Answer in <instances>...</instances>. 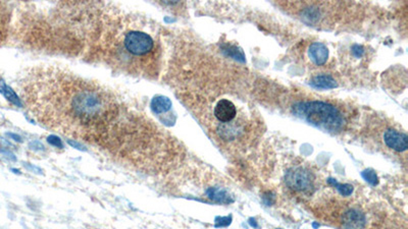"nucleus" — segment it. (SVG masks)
Masks as SVG:
<instances>
[{
	"mask_svg": "<svg viewBox=\"0 0 408 229\" xmlns=\"http://www.w3.org/2000/svg\"><path fill=\"white\" fill-rule=\"evenodd\" d=\"M19 89L29 110L45 125L87 140H103L126 116V107L110 90L71 72L36 66Z\"/></svg>",
	"mask_w": 408,
	"mask_h": 229,
	"instance_id": "obj_1",
	"label": "nucleus"
},
{
	"mask_svg": "<svg viewBox=\"0 0 408 229\" xmlns=\"http://www.w3.org/2000/svg\"><path fill=\"white\" fill-rule=\"evenodd\" d=\"M102 18L98 28L102 57L111 66L131 74L149 78L157 74L161 50L155 26L138 16L103 12Z\"/></svg>",
	"mask_w": 408,
	"mask_h": 229,
	"instance_id": "obj_2",
	"label": "nucleus"
},
{
	"mask_svg": "<svg viewBox=\"0 0 408 229\" xmlns=\"http://www.w3.org/2000/svg\"><path fill=\"white\" fill-rule=\"evenodd\" d=\"M293 111L308 123L328 132L343 130L346 120L343 113L334 105L323 101H306L296 104Z\"/></svg>",
	"mask_w": 408,
	"mask_h": 229,
	"instance_id": "obj_3",
	"label": "nucleus"
},
{
	"mask_svg": "<svg viewBox=\"0 0 408 229\" xmlns=\"http://www.w3.org/2000/svg\"><path fill=\"white\" fill-rule=\"evenodd\" d=\"M314 173L305 167L297 166L289 169L285 175L286 186L297 193H306L314 189L315 186Z\"/></svg>",
	"mask_w": 408,
	"mask_h": 229,
	"instance_id": "obj_4",
	"label": "nucleus"
},
{
	"mask_svg": "<svg viewBox=\"0 0 408 229\" xmlns=\"http://www.w3.org/2000/svg\"><path fill=\"white\" fill-rule=\"evenodd\" d=\"M384 142L390 149L397 152H404L408 148L407 135L393 129H389L384 134Z\"/></svg>",
	"mask_w": 408,
	"mask_h": 229,
	"instance_id": "obj_5",
	"label": "nucleus"
},
{
	"mask_svg": "<svg viewBox=\"0 0 408 229\" xmlns=\"http://www.w3.org/2000/svg\"><path fill=\"white\" fill-rule=\"evenodd\" d=\"M341 222L344 229H364L367 224V217L358 209L351 208L343 213Z\"/></svg>",
	"mask_w": 408,
	"mask_h": 229,
	"instance_id": "obj_6",
	"label": "nucleus"
},
{
	"mask_svg": "<svg viewBox=\"0 0 408 229\" xmlns=\"http://www.w3.org/2000/svg\"><path fill=\"white\" fill-rule=\"evenodd\" d=\"M237 115V109L233 102L223 99L218 102L214 108V116L221 122L232 121Z\"/></svg>",
	"mask_w": 408,
	"mask_h": 229,
	"instance_id": "obj_7",
	"label": "nucleus"
},
{
	"mask_svg": "<svg viewBox=\"0 0 408 229\" xmlns=\"http://www.w3.org/2000/svg\"><path fill=\"white\" fill-rule=\"evenodd\" d=\"M308 56L315 64L323 65L329 58V49L325 44L321 42H315L309 47Z\"/></svg>",
	"mask_w": 408,
	"mask_h": 229,
	"instance_id": "obj_8",
	"label": "nucleus"
},
{
	"mask_svg": "<svg viewBox=\"0 0 408 229\" xmlns=\"http://www.w3.org/2000/svg\"><path fill=\"white\" fill-rule=\"evenodd\" d=\"M207 198L210 199L212 202L218 204L228 205L234 202V197L225 189L221 188H209L206 191Z\"/></svg>",
	"mask_w": 408,
	"mask_h": 229,
	"instance_id": "obj_9",
	"label": "nucleus"
},
{
	"mask_svg": "<svg viewBox=\"0 0 408 229\" xmlns=\"http://www.w3.org/2000/svg\"><path fill=\"white\" fill-rule=\"evenodd\" d=\"M310 86H313L316 89H321V90H329V89H334L338 86L336 80L330 75V74H319L314 77L310 80Z\"/></svg>",
	"mask_w": 408,
	"mask_h": 229,
	"instance_id": "obj_10",
	"label": "nucleus"
},
{
	"mask_svg": "<svg viewBox=\"0 0 408 229\" xmlns=\"http://www.w3.org/2000/svg\"><path fill=\"white\" fill-rule=\"evenodd\" d=\"M172 108V102L163 96H156L151 101V110L154 114H162Z\"/></svg>",
	"mask_w": 408,
	"mask_h": 229,
	"instance_id": "obj_11",
	"label": "nucleus"
},
{
	"mask_svg": "<svg viewBox=\"0 0 408 229\" xmlns=\"http://www.w3.org/2000/svg\"><path fill=\"white\" fill-rule=\"evenodd\" d=\"M301 16H302V20L305 23H307V24H316V23H319V21L321 20L323 14H322V12H321L319 7L308 6L302 11Z\"/></svg>",
	"mask_w": 408,
	"mask_h": 229,
	"instance_id": "obj_12",
	"label": "nucleus"
},
{
	"mask_svg": "<svg viewBox=\"0 0 408 229\" xmlns=\"http://www.w3.org/2000/svg\"><path fill=\"white\" fill-rule=\"evenodd\" d=\"M0 94H2L5 99H7L9 102H11L13 105L17 107H21V101L18 98V96L15 94V92L7 86L3 80L0 79Z\"/></svg>",
	"mask_w": 408,
	"mask_h": 229,
	"instance_id": "obj_13",
	"label": "nucleus"
},
{
	"mask_svg": "<svg viewBox=\"0 0 408 229\" xmlns=\"http://www.w3.org/2000/svg\"><path fill=\"white\" fill-rule=\"evenodd\" d=\"M223 52L227 56L232 57V58H234V59H236V60H238L240 62H244L245 61V55H244L243 51L240 48H238L237 46H235V45H229V44L224 45L223 46Z\"/></svg>",
	"mask_w": 408,
	"mask_h": 229,
	"instance_id": "obj_14",
	"label": "nucleus"
},
{
	"mask_svg": "<svg viewBox=\"0 0 408 229\" xmlns=\"http://www.w3.org/2000/svg\"><path fill=\"white\" fill-rule=\"evenodd\" d=\"M328 183L335 187V189H337V191L344 197H348L353 193V187L349 184H340L334 179H329Z\"/></svg>",
	"mask_w": 408,
	"mask_h": 229,
	"instance_id": "obj_15",
	"label": "nucleus"
},
{
	"mask_svg": "<svg viewBox=\"0 0 408 229\" xmlns=\"http://www.w3.org/2000/svg\"><path fill=\"white\" fill-rule=\"evenodd\" d=\"M363 177L365 179L366 182L371 184L372 186H377L379 184V177L377 173L373 169H367L362 172Z\"/></svg>",
	"mask_w": 408,
	"mask_h": 229,
	"instance_id": "obj_16",
	"label": "nucleus"
},
{
	"mask_svg": "<svg viewBox=\"0 0 408 229\" xmlns=\"http://www.w3.org/2000/svg\"><path fill=\"white\" fill-rule=\"evenodd\" d=\"M232 223V216L226 217H217L215 218V227H227Z\"/></svg>",
	"mask_w": 408,
	"mask_h": 229,
	"instance_id": "obj_17",
	"label": "nucleus"
},
{
	"mask_svg": "<svg viewBox=\"0 0 408 229\" xmlns=\"http://www.w3.org/2000/svg\"><path fill=\"white\" fill-rule=\"evenodd\" d=\"M47 142H48L51 146H53V147H56V148H59V149H62V148H63V145H62L61 140H60L58 137L54 136V135L49 136V137L47 138Z\"/></svg>",
	"mask_w": 408,
	"mask_h": 229,
	"instance_id": "obj_18",
	"label": "nucleus"
},
{
	"mask_svg": "<svg viewBox=\"0 0 408 229\" xmlns=\"http://www.w3.org/2000/svg\"><path fill=\"white\" fill-rule=\"evenodd\" d=\"M262 201H263V203L267 206H272L275 203V201H276V197H275V195L273 193L268 192V193H266L262 196Z\"/></svg>",
	"mask_w": 408,
	"mask_h": 229,
	"instance_id": "obj_19",
	"label": "nucleus"
},
{
	"mask_svg": "<svg viewBox=\"0 0 408 229\" xmlns=\"http://www.w3.org/2000/svg\"><path fill=\"white\" fill-rule=\"evenodd\" d=\"M67 144H68L69 146H71L73 148L77 149V150H80V151H86L85 147H84L82 144H80L79 142H76V141H73V140H67Z\"/></svg>",
	"mask_w": 408,
	"mask_h": 229,
	"instance_id": "obj_20",
	"label": "nucleus"
},
{
	"mask_svg": "<svg viewBox=\"0 0 408 229\" xmlns=\"http://www.w3.org/2000/svg\"><path fill=\"white\" fill-rule=\"evenodd\" d=\"M364 48L362 47V46H359V45H354L353 47H352V52H353V54L356 56V57H361L363 54H364Z\"/></svg>",
	"mask_w": 408,
	"mask_h": 229,
	"instance_id": "obj_21",
	"label": "nucleus"
},
{
	"mask_svg": "<svg viewBox=\"0 0 408 229\" xmlns=\"http://www.w3.org/2000/svg\"><path fill=\"white\" fill-rule=\"evenodd\" d=\"M30 147H31V149H33V150H44V146L40 143V142H38V141H34V142H32L31 144H30Z\"/></svg>",
	"mask_w": 408,
	"mask_h": 229,
	"instance_id": "obj_22",
	"label": "nucleus"
},
{
	"mask_svg": "<svg viewBox=\"0 0 408 229\" xmlns=\"http://www.w3.org/2000/svg\"><path fill=\"white\" fill-rule=\"evenodd\" d=\"M0 153H2L3 155H5L6 157H8L10 160H15V157H14V155L11 153V152H9V151H6V150H2V149H0Z\"/></svg>",
	"mask_w": 408,
	"mask_h": 229,
	"instance_id": "obj_23",
	"label": "nucleus"
},
{
	"mask_svg": "<svg viewBox=\"0 0 408 229\" xmlns=\"http://www.w3.org/2000/svg\"><path fill=\"white\" fill-rule=\"evenodd\" d=\"M6 136L7 137H9L10 139H12V140H14L15 142H21V138L18 136V135H16V134H12V133H7L6 134Z\"/></svg>",
	"mask_w": 408,
	"mask_h": 229,
	"instance_id": "obj_24",
	"label": "nucleus"
},
{
	"mask_svg": "<svg viewBox=\"0 0 408 229\" xmlns=\"http://www.w3.org/2000/svg\"><path fill=\"white\" fill-rule=\"evenodd\" d=\"M249 224H250V225H251L253 228H259V225L257 224L256 220H255V219H253V218H250V219H249Z\"/></svg>",
	"mask_w": 408,
	"mask_h": 229,
	"instance_id": "obj_25",
	"label": "nucleus"
},
{
	"mask_svg": "<svg viewBox=\"0 0 408 229\" xmlns=\"http://www.w3.org/2000/svg\"><path fill=\"white\" fill-rule=\"evenodd\" d=\"M26 166H27L29 169H32V170H34V171H41L39 168H37V167H35V166H31V165H30V166H29V165H26Z\"/></svg>",
	"mask_w": 408,
	"mask_h": 229,
	"instance_id": "obj_26",
	"label": "nucleus"
},
{
	"mask_svg": "<svg viewBox=\"0 0 408 229\" xmlns=\"http://www.w3.org/2000/svg\"><path fill=\"white\" fill-rule=\"evenodd\" d=\"M277 229H282V228H277Z\"/></svg>",
	"mask_w": 408,
	"mask_h": 229,
	"instance_id": "obj_27",
	"label": "nucleus"
}]
</instances>
